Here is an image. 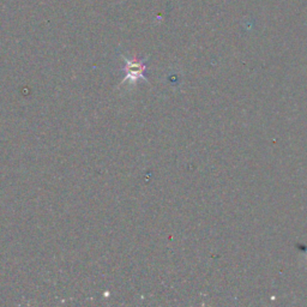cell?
Wrapping results in <instances>:
<instances>
[{
  "instance_id": "7a4b0ae2",
  "label": "cell",
  "mask_w": 307,
  "mask_h": 307,
  "mask_svg": "<svg viewBox=\"0 0 307 307\" xmlns=\"http://www.w3.org/2000/svg\"><path fill=\"white\" fill-rule=\"evenodd\" d=\"M298 247L303 248V251H307V247H306V246H300V245H298Z\"/></svg>"
},
{
  "instance_id": "6da1fadb",
  "label": "cell",
  "mask_w": 307,
  "mask_h": 307,
  "mask_svg": "<svg viewBox=\"0 0 307 307\" xmlns=\"http://www.w3.org/2000/svg\"><path fill=\"white\" fill-rule=\"evenodd\" d=\"M125 59V72L126 76L124 80L121 83L126 82V80H130L131 83H136L137 80L144 79L147 82H149V79L145 77V71H147V59H142V58H124Z\"/></svg>"
}]
</instances>
